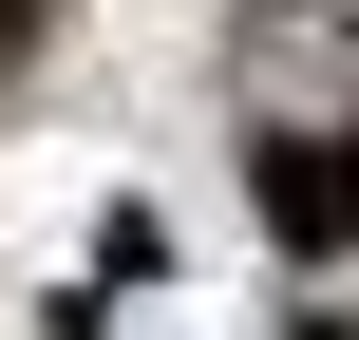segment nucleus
<instances>
[{
	"mask_svg": "<svg viewBox=\"0 0 359 340\" xmlns=\"http://www.w3.org/2000/svg\"><path fill=\"white\" fill-rule=\"evenodd\" d=\"M265 208H284L303 246H341V227H359V151H341V132H303V151L265 170Z\"/></svg>",
	"mask_w": 359,
	"mask_h": 340,
	"instance_id": "obj_1",
	"label": "nucleus"
}]
</instances>
